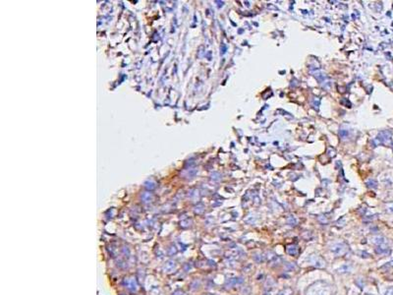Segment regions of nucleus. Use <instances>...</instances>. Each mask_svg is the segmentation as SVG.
<instances>
[{
	"label": "nucleus",
	"mask_w": 393,
	"mask_h": 295,
	"mask_svg": "<svg viewBox=\"0 0 393 295\" xmlns=\"http://www.w3.org/2000/svg\"><path fill=\"white\" fill-rule=\"evenodd\" d=\"M348 251V245L344 242L336 243L332 247H331V252H332L336 257L343 256L344 254H346Z\"/></svg>",
	"instance_id": "obj_1"
},
{
	"label": "nucleus",
	"mask_w": 393,
	"mask_h": 295,
	"mask_svg": "<svg viewBox=\"0 0 393 295\" xmlns=\"http://www.w3.org/2000/svg\"><path fill=\"white\" fill-rule=\"evenodd\" d=\"M391 137H392V133L388 130H384V131L379 132L376 140L379 144L389 145L391 143Z\"/></svg>",
	"instance_id": "obj_2"
},
{
	"label": "nucleus",
	"mask_w": 393,
	"mask_h": 295,
	"mask_svg": "<svg viewBox=\"0 0 393 295\" xmlns=\"http://www.w3.org/2000/svg\"><path fill=\"white\" fill-rule=\"evenodd\" d=\"M309 263L316 268H323L325 266V261L320 256H311L309 258Z\"/></svg>",
	"instance_id": "obj_3"
},
{
	"label": "nucleus",
	"mask_w": 393,
	"mask_h": 295,
	"mask_svg": "<svg viewBox=\"0 0 393 295\" xmlns=\"http://www.w3.org/2000/svg\"><path fill=\"white\" fill-rule=\"evenodd\" d=\"M372 242H374L376 246H384V245H387V241L385 240V238L384 237H382V236H376V237H374V239H372Z\"/></svg>",
	"instance_id": "obj_4"
},
{
	"label": "nucleus",
	"mask_w": 393,
	"mask_h": 295,
	"mask_svg": "<svg viewBox=\"0 0 393 295\" xmlns=\"http://www.w3.org/2000/svg\"><path fill=\"white\" fill-rule=\"evenodd\" d=\"M286 251H287V253L289 255H291V256H296V255L298 254V252H299V250H298V247L296 245H289L287 247Z\"/></svg>",
	"instance_id": "obj_5"
},
{
	"label": "nucleus",
	"mask_w": 393,
	"mask_h": 295,
	"mask_svg": "<svg viewBox=\"0 0 393 295\" xmlns=\"http://www.w3.org/2000/svg\"><path fill=\"white\" fill-rule=\"evenodd\" d=\"M367 185H368V187H370V188H376L377 182L374 179H370V180L367 181Z\"/></svg>",
	"instance_id": "obj_6"
},
{
	"label": "nucleus",
	"mask_w": 393,
	"mask_h": 295,
	"mask_svg": "<svg viewBox=\"0 0 393 295\" xmlns=\"http://www.w3.org/2000/svg\"><path fill=\"white\" fill-rule=\"evenodd\" d=\"M291 293H292V290L291 289H284L278 295H291Z\"/></svg>",
	"instance_id": "obj_7"
},
{
	"label": "nucleus",
	"mask_w": 393,
	"mask_h": 295,
	"mask_svg": "<svg viewBox=\"0 0 393 295\" xmlns=\"http://www.w3.org/2000/svg\"><path fill=\"white\" fill-rule=\"evenodd\" d=\"M289 219H291V221H288V223H289L290 225H295V224H296L297 221H296V219H295L293 217H290V218H289Z\"/></svg>",
	"instance_id": "obj_8"
},
{
	"label": "nucleus",
	"mask_w": 393,
	"mask_h": 295,
	"mask_svg": "<svg viewBox=\"0 0 393 295\" xmlns=\"http://www.w3.org/2000/svg\"><path fill=\"white\" fill-rule=\"evenodd\" d=\"M385 295H393V287H390L387 291L385 292Z\"/></svg>",
	"instance_id": "obj_9"
},
{
	"label": "nucleus",
	"mask_w": 393,
	"mask_h": 295,
	"mask_svg": "<svg viewBox=\"0 0 393 295\" xmlns=\"http://www.w3.org/2000/svg\"><path fill=\"white\" fill-rule=\"evenodd\" d=\"M385 267H388V268H393V262H389V263H386V265H385V266H383V268H385Z\"/></svg>",
	"instance_id": "obj_10"
},
{
	"label": "nucleus",
	"mask_w": 393,
	"mask_h": 295,
	"mask_svg": "<svg viewBox=\"0 0 393 295\" xmlns=\"http://www.w3.org/2000/svg\"><path fill=\"white\" fill-rule=\"evenodd\" d=\"M387 211H388V212H393V204L389 205V207H388V209H387Z\"/></svg>",
	"instance_id": "obj_11"
},
{
	"label": "nucleus",
	"mask_w": 393,
	"mask_h": 295,
	"mask_svg": "<svg viewBox=\"0 0 393 295\" xmlns=\"http://www.w3.org/2000/svg\"><path fill=\"white\" fill-rule=\"evenodd\" d=\"M392 148H393V147H392Z\"/></svg>",
	"instance_id": "obj_12"
}]
</instances>
